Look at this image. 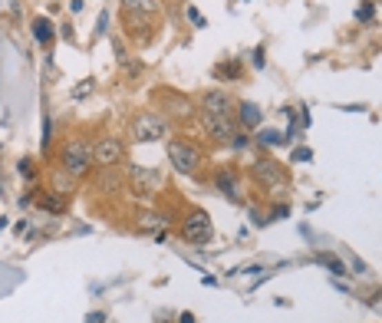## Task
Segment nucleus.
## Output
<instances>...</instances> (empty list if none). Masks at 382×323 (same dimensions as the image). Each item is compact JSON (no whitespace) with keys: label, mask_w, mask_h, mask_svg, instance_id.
<instances>
[{"label":"nucleus","mask_w":382,"mask_h":323,"mask_svg":"<svg viewBox=\"0 0 382 323\" xmlns=\"http://www.w3.org/2000/svg\"><path fill=\"white\" fill-rule=\"evenodd\" d=\"M59 165H63V172L70 178H86L92 172V146H89L86 139H70L66 146H63V155H59Z\"/></svg>","instance_id":"nucleus-1"},{"label":"nucleus","mask_w":382,"mask_h":323,"mask_svg":"<svg viewBox=\"0 0 382 323\" xmlns=\"http://www.w3.org/2000/svg\"><path fill=\"white\" fill-rule=\"evenodd\" d=\"M181 237L188 241V244H208L211 237H214V224H211V218H208V211H201V208H191L188 215L181 218Z\"/></svg>","instance_id":"nucleus-2"},{"label":"nucleus","mask_w":382,"mask_h":323,"mask_svg":"<svg viewBox=\"0 0 382 323\" xmlns=\"http://www.w3.org/2000/svg\"><path fill=\"white\" fill-rule=\"evenodd\" d=\"M165 135H168V119L159 116V112L145 109V112H139V116L132 119V139L135 142H159Z\"/></svg>","instance_id":"nucleus-3"},{"label":"nucleus","mask_w":382,"mask_h":323,"mask_svg":"<svg viewBox=\"0 0 382 323\" xmlns=\"http://www.w3.org/2000/svg\"><path fill=\"white\" fill-rule=\"evenodd\" d=\"M250 178L267 191H280L287 185V168H283L277 159H257L250 165Z\"/></svg>","instance_id":"nucleus-4"},{"label":"nucleus","mask_w":382,"mask_h":323,"mask_svg":"<svg viewBox=\"0 0 382 323\" xmlns=\"http://www.w3.org/2000/svg\"><path fill=\"white\" fill-rule=\"evenodd\" d=\"M168 162H172V168L181 172V175H194V172L201 168V152L191 146V142L172 139V142H168Z\"/></svg>","instance_id":"nucleus-5"},{"label":"nucleus","mask_w":382,"mask_h":323,"mask_svg":"<svg viewBox=\"0 0 382 323\" xmlns=\"http://www.w3.org/2000/svg\"><path fill=\"white\" fill-rule=\"evenodd\" d=\"M92 159L99 168H119L125 162V142L119 135H103L96 146H92Z\"/></svg>","instance_id":"nucleus-6"},{"label":"nucleus","mask_w":382,"mask_h":323,"mask_svg":"<svg viewBox=\"0 0 382 323\" xmlns=\"http://www.w3.org/2000/svg\"><path fill=\"white\" fill-rule=\"evenodd\" d=\"M155 14H159V0H122V20L125 27H132L129 33H135V27H145Z\"/></svg>","instance_id":"nucleus-7"},{"label":"nucleus","mask_w":382,"mask_h":323,"mask_svg":"<svg viewBox=\"0 0 382 323\" xmlns=\"http://www.w3.org/2000/svg\"><path fill=\"white\" fill-rule=\"evenodd\" d=\"M201 129L208 139L214 142H231L237 135V122L234 116H214V112H201Z\"/></svg>","instance_id":"nucleus-8"},{"label":"nucleus","mask_w":382,"mask_h":323,"mask_svg":"<svg viewBox=\"0 0 382 323\" xmlns=\"http://www.w3.org/2000/svg\"><path fill=\"white\" fill-rule=\"evenodd\" d=\"M231 109H234V99H231V92H224V89H208L205 96H201V112L231 116Z\"/></svg>","instance_id":"nucleus-9"},{"label":"nucleus","mask_w":382,"mask_h":323,"mask_svg":"<svg viewBox=\"0 0 382 323\" xmlns=\"http://www.w3.org/2000/svg\"><path fill=\"white\" fill-rule=\"evenodd\" d=\"M132 182L145 191V195L162 191V175H159V172H148V168H132ZM139 188H135V191H139Z\"/></svg>","instance_id":"nucleus-10"},{"label":"nucleus","mask_w":382,"mask_h":323,"mask_svg":"<svg viewBox=\"0 0 382 323\" xmlns=\"http://www.w3.org/2000/svg\"><path fill=\"white\" fill-rule=\"evenodd\" d=\"M214 185L221 188V195L228 198V202H241V185H237V175H231V172H218L214 175Z\"/></svg>","instance_id":"nucleus-11"},{"label":"nucleus","mask_w":382,"mask_h":323,"mask_svg":"<svg viewBox=\"0 0 382 323\" xmlns=\"http://www.w3.org/2000/svg\"><path fill=\"white\" fill-rule=\"evenodd\" d=\"M237 119H241V126H248V129H261V119H264V112H261V106L241 103V106H237Z\"/></svg>","instance_id":"nucleus-12"},{"label":"nucleus","mask_w":382,"mask_h":323,"mask_svg":"<svg viewBox=\"0 0 382 323\" xmlns=\"http://www.w3.org/2000/svg\"><path fill=\"white\" fill-rule=\"evenodd\" d=\"M165 99H168V112H172V116H178V119H191V116H194V106H191V99L178 96V92H168Z\"/></svg>","instance_id":"nucleus-13"},{"label":"nucleus","mask_w":382,"mask_h":323,"mask_svg":"<svg viewBox=\"0 0 382 323\" xmlns=\"http://www.w3.org/2000/svg\"><path fill=\"white\" fill-rule=\"evenodd\" d=\"M257 142H261V146L264 148H277V146H283V142H287V135L280 133V129H274V126H270V129H257Z\"/></svg>","instance_id":"nucleus-14"},{"label":"nucleus","mask_w":382,"mask_h":323,"mask_svg":"<svg viewBox=\"0 0 382 323\" xmlns=\"http://www.w3.org/2000/svg\"><path fill=\"white\" fill-rule=\"evenodd\" d=\"M155 228H168V215L165 211H145V218L139 221V231H155Z\"/></svg>","instance_id":"nucleus-15"},{"label":"nucleus","mask_w":382,"mask_h":323,"mask_svg":"<svg viewBox=\"0 0 382 323\" xmlns=\"http://www.w3.org/2000/svg\"><path fill=\"white\" fill-rule=\"evenodd\" d=\"M33 37H37V43H43V46L53 43V27H50L46 17H37V20H33Z\"/></svg>","instance_id":"nucleus-16"},{"label":"nucleus","mask_w":382,"mask_h":323,"mask_svg":"<svg viewBox=\"0 0 382 323\" xmlns=\"http://www.w3.org/2000/svg\"><path fill=\"white\" fill-rule=\"evenodd\" d=\"M316 261H320V264H326V271H333V274H346V271H350V267H343V261H339L336 254H320V257H316Z\"/></svg>","instance_id":"nucleus-17"},{"label":"nucleus","mask_w":382,"mask_h":323,"mask_svg":"<svg viewBox=\"0 0 382 323\" xmlns=\"http://www.w3.org/2000/svg\"><path fill=\"white\" fill-rule=\"evenodd\" d=\"M43 208L50 215H63V211H66V205H63L59 198H43Z\"/></svg>","instance_id":"nucleus-18"},{"label":"nucleus","mask_w":382,"mask_h":323,"mask_svg":"<svg viewBox=\"0 0 382 323\" xmlns=\"http://www.w3.org/2000/svg\"><path fill=\"white\" fill-rule=\"evenodd\" d=\"M372 14H376V3H369V0H366V7H359V10H356V20H363V23H366V20H372Z\"/></svg>","instance_id":"nucleus-19"},{"label":"nucleus","mask_w":382,"mask_h":323,"mask_svg":"<svg viewBox=\"0 0 382 323\" xmlns=\"http://www.w3.org/2000/svg\"><path fill=\"white\" fill-rule=\"evenodd\" d=\"M310 159H313V152H310V148H303V146L294 148V162H310Z\"/></svg>","instance_id":"nucleus-20"},{"label":"nucleus","mask_w":382,"mask_h":323,"mask_svg":"<svg viewBox=\"0 0 382 323\" xmlns=\"http://www.w3.org/2000/svg\"><path fill=\"white\" fill-rule=\"evenodd\" d=\"M50 139H53V126H50V119H43V146H50Z\"/></svg>","instance_id":"nucleus-21"},{"label":"nucleus","mask_w":382,"mask_h":323,"mask_svg":"<svg viewBox=\"0 0 382 323\" xmlns=\"http://www.w3.org/2000/svg\"><path fill=\"white\" fill-rule=\"evenodd\" d=\"M188 20H194V23H198V27H205V17L198 14V10H194V7H188Z\"/></svg>","instance_id":"nucleus-22"},{"label":"nucleus","mask_w":382,"mask_h":323,"mask_svg":"<svg viewBox=\"0 0 382 323\" xmlns=\"http://www.w3.org/2000/svg\"><path fill=\"white\" fill-rule=\"evenodd\" d=\"M231 146H234V148H244V146H250V139H248V135H234V139H231Z\"/></svg>","instance_id":"nucleus-23"},{"label":"nucleus","mask_w":382,"mask_h":323,"mask_svg":"<svg viewBox=\"0 0 382 323\" xmlns=\"http://www.w3.org/2000/svg\"><path fill=\"white\" fill-rule=\"evenodd\" d=\"M254 66L264 70V50H254Z\"/></svg>","instance_id":"nucleus-24"},{"label":"nucleus","mask_w":382,"mask_h":323,"mask_svg":"<svg viewBox=\"0 0 382 323\" xmlns=\"http://www.w3.org/2000/svg\"><path fill=\"white\" fill-rule=\"evenodd\" d=\"M20 175H27V178H30V175H33V165H30V162H27V159L20 162Z\"/></svg>","instance_id":"nucleus-25"},{"label":"nucleus","mask_w":382,"mask_h":323,"mask_svg":"<svg viewBox=\"0 0 382 323\" xmlns=\"http://www.w3.org/2000/svg\"><path fill=\"white\" fill-rule=\"evenodd\" d=\"M105 23H109V14L103 10V14H99V33H105Z\"/></svg>","instance_id":"nucleus-26"},{"label":"nucleus","mask_w":382,"mask_h":323,"mask_svg":"<svg viewBox=\"0 0 382 323\" xmlns=\"http://www.w3.org/2000/svg\"><path fill=\"white\" fill-rule=\"evenodd\" d=\"M86 323H103V313H89Z\"/></svg>","instance_id":"nucleus-27"},{"label":"nucleus","mask_w":382,"mask_h":323,"mask_svg":"<svg viewBox=\"0 0 382 323\" xmlns=\"http://www.w3.org/2000/svg\"><path fill=\"white\" fill-rule=\"evenodd\" d=\"M181 323H194V317H191V313H181Z\"/></svg>","instance_id":"nucleus-28"}]
</instances>
